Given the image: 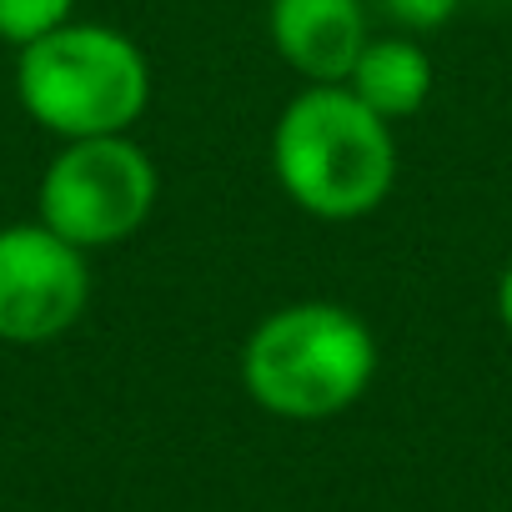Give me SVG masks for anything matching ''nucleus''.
<instances>
[{"label": "nucleus", "instance_id": "obj_2", "mask_svg": "<svg viewBox=\"0 0 512 512\" xmlns=\"http://www.w3.org/2000/svg\"><path fill=\"white\" fill-rule=\"evenodd\" d=\"M377 362V332L362 312L307 297L267 312L246 332L241 387L282 422H327L367 397Z\"/></svg>", "mask_w": 512, "mask_h": 512}, {"label": "nucleus", "instance_id": "obj_3", "mask_svg": "<svg viewBox=\"0 0 512 512\" xmlns=\"http://www.w3.org/2000/svg\"><path fill=\"white\" fill-rule=\"evenodd\" d=\"M151 56L101 21H66L16 51V101L56 141L126 136L151 111Z\"/></svg>", "mask_w": 512, "mask_h": 512}, {"label": "nucleus", "instance_id": "obj_4", "mask_svg": "<svg viewBox=\"0 0 512 512\" xmlns=\"http://www.w3.org/2000/svg\"><path fill=\"white\" fill-rule=\"evenodd\" d=\"M161 201V171L151 151L126 136L61 141L36 186V221L81 251H111L131 241Z\"/></svg>", "mask_w": 512, "mask_h": 512}, {"label": "nucleus", "instance_id": "obj_7", "mask_svg": "<svg viewBox=\"0 0 512 512\" xmlns=\"http://www.w3.org/2000/svg\"><path fill=\"white\" fill-rule=\"evenodd\" d=\"M352 96L367 101L382 121H407L417 116L427 101H432V86H437V66H432V51L417 41V36H372L347 76Z\"/></svg>", "mask_w": 512, "mask_h": 512}, {"label": "nucleus", "instance_id": "obj_8", "mask_svg": "<svg viewBox=\"0 0 512 512\" xmlns=\"http://www.w3.org/2000/svg\"><path fill=\"white\" fill-rule=\"evenodd\" d=\"M76 16V0H0V46H31Z\"/></svg>", "mask_w": 512, "mask_h": 512}, {"label": "nucleus", "instance_id": "obj_6", "mask_svg": "<svg viewBox=\"0 0 512 512\" xmlns=\"http://www.w3.org/2000/svg\"><path fill=\"white\" fill-rule=\"evenodd\" d=\"M267 36L307 86L347 81L372 41L367 0H267Z\"/></svg>", "mask_w": 512, "mask_h": 512}, {"label": "nucleus", "instance_id": "obj_5", "mask_svg": "<svg viewBox=\"0 0 512 512\" xmlns=\"http://www.w3.org/2000/svg\"><path fill=\"white\" fill-rule=\"evenodd\" d=\"M91 307V251L56 236L46 221L0 226V342L46 347Z\"/></svg>", "mask_w": 512, "mask_h": 512}, {"label": "nucleus", "instance_id": "obj_1", "mask_svg": "<svg viewBox=\"0 0 512 512\" xmlns=\"http://www.w3.org/2000/svg\"><path fill=\"white\" fill-rule=\"evenodd\" d=\"M272 176L312 221H362L397 186V126L382 121L347 81L302 86L272 121Z\"/></svg>", "mask_w": 512, "mask_h": 512}, {"label": "nucleus", "instance_id": "obj_10", "mask_svg": "<svg viewBox=\"0 0 512 512\" xmlns=\"http://www.w3.org/2000/svg\"><path fill=\"white\" fill-rule=\"evenodd\" d=\"M492 312H497L502 332L512 337V256H507L502 272H497V287H492Z\"/></svg>", "mask_w": 512, "mask_h": 512}, {"label": "nucleus", "instance_id": "obj_9", "mask_svg": "<svg viewBox=\"0 0 512 512\" xmlns=\"http://www.w3.org/2000/svg\"><path fill=\"white\" fill-rule=\"evenodd\" d=\"M377 11L407 36H432L462 11V0H377Z\"/></svg>", "mask_w": 512, "mask_h": 512}]
</instances>
